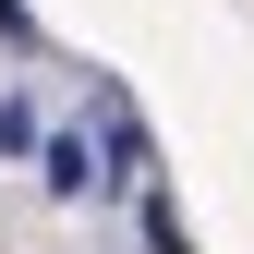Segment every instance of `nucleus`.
<instances>
[{"label":"nucleus","instance_id":"f257e3e1","mask_svg":"<svg viewBox=\"0 0 254 254\" xmlns=\"http://www.w3.org/2000/svg\"><path fill=\"white\" fill-rule=\"evenodd\" d=\"M97 182H109V170L85 157V133H61V145H49V194H97Z\"/></svg>","mask_w":254,"mask_h":254}]
</instances>
